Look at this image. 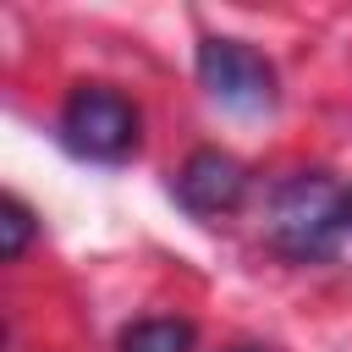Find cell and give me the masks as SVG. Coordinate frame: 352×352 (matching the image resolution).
I'll return each instance as SVG.
<instances>
[{
    "mask_svg": "<svg viewBox=\"0 0 352 352\" xmlns=\"http://www.w3.org/2000/svg\"><path fill=\"white\" fill-rule=\"evenodd\" d=\"M346 204H352V192H346Z\"/></svg>",
    "mask_w": 352,
    "mask_h": 352,
    "instance_id": "cell-8",
    "label": "cell"
},
{
    "mask_svg": "<svg viewBox=\"0 0 352 352\" xmlns=\"http://www.w3.org/2000/svg\"><path fill=\"white\" fill-rule=\"evenodd\" d=\"M33 236H38V214H33L16 192H6V198H0V258L16 264V258L28 253Z\"/></svg>",
    "mask_w": 352,
    "mask_h": 352,
    "instance_id": "cell-6",
    "label": "cell"
},
{
    "mask_svg": "<svg viewBox=\"0 0 352 352\" xmlns=\"http://www.w3.org/2000/svg\"><path fill=\"white\" fill-rule=\"evenodd\" d=\"M60 143L82 160L116 165L138 148V104L110 82H77L60 104Z\"/></svg>",
    "mask_w": 352,
    "mask_h": 352,
    "instance_id": "cell-2",
    "label": "cell"
},
{
    "mask_svg": "<svg viewBox=\"0 0 352 352\" xmlns=\"http://www.w3.org/2000/svg\"><path fill=\"white\" fill-rule=\"evenodd\" d=\"M198 82L209 88L214 104H226L236 116H258L275 104V66L242 38H204L198 44Z\"/></svg>",
    "mask_w": 352,
    "mask_h": 352,
    "instance_id": "cell-3",
    "label": "cell"
},
{
    "mask_svg": "<svg viewBox=\"0 0 352 352\" xmlns=\"http://www.w3.org/2000/svg\"><path fill=\"white\" fill-rule=\"evenodd\" d=\"M170 192L182 198L187 214L214 220V214H231V209L248 198V170H242V160L226 154V148H192V154L182 160L176 182H170Z\"/></svg>",
    "mask_w": 352,
    "mask_h": 352,
    "instance_id": "cell-4",
    "label": "cell"
},
{
    "mask_svg": "<svg viewBox=\"0 0 352 352\" xmlns=\"http://www.w3.org/2000/svg\"><path fill=\"white\" fill-rule=\"evenodd\" d=\"M231 352H264V346H231Z\"/></svg>",
    "mask_w": 352,
    "mask_h": 352,
    "instance_id": "cell-7",
    "label": "cell"
},
{
    "mask_svg": "<svg viewBox=\"0 0 352 352\" xmlns=\"http://www.w3.org/2000/svg\"><path fill=\"white\" fill-rule=\"evenodd\" d=\"M121 352H192L187 319H138L121 330Z\"/></svg>",
    "mask_w": 352,
    "mask_h": 352,
    "instance_id": "cell-5",
    "label": "cell"
},
{
    "mask_svg": "<svg viewBox=\"0 0 352 352\" xmlns=\"http://www.w3.org/2000/svg\"><path fill=\"white\" fill-rule=\"evenodd\" d=\"M352 226V204L330 176H292L270 198V242L286 258H324Z\"/></svg>",
    "mask_w": 352,
    "mask_h": 352,
    "instance_id": "cell-1",
    "label": "cell"
}]
</instances>
